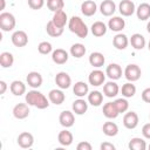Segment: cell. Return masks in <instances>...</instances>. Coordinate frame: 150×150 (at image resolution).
I'll return each mask as SVG.
<instances>
[{
    "instance_id": "cell-1",
    "label": "cell",
    "mask_w": 150,
    "mask_h": 150,
    "mask_svg": "<svg viewBox=\"0 0 150 150\" xmlns=\"http://www.w3.org/2000/svg\"><path fill=\"white\" fill-rule=\"evenodd\" d=\"M26 103L28 105H32V107H35L38 109H46L49 107V100H47V97L40 93L39 90H30L26 94Z\"/></svg>"
},
{
    "instance_id": "cell-2",
    "label": "cell",
    "mask_w": 150,
    "mask_h": 150,
    "mask_svg": "<svg viewBox=\"0 0 150 150\" xmlns=\"http://www.w3.org/2000/svg\"><path fill=\"white\" fill-rule=\"evenodd\" d=\"M68 28L71 33H74L75 35H77L80 39H84L88 35V27L87 25L83 22V20L80 16H71L68 21Z\"/></svg>"
},
{
    "instance_id": "cell-3",
    "label": "cell",
    "mask_w": 150,
    "mask_h": 150,
    "mask_svg": "<svg viewBox=\"0 0 150 150\" xmlns=\"http://www.w3.org/2000/svg\"><path fill=\"white\" fill-rule=\"evenodd\" d=\"M16 21H15V16L12 13L8 12H2L0 14V28L4 32H11L15 28Z\"/></svg>"
},
{
    "instance_id": "cell-4",
    "label": "cell",
    "mask_w": 150,
    "mask_h": 150,
    "mask_svg": "<svg viewBox=\"0 0 150 150\" xmlns=\"http://www.w3.org/2000/svg\"><path fill=\"white\" fill-rule=\"evenodd\" d=\"M141 75H142V70H141V68H139L137 64H135V63L128 64V66L125 67V69H124V76H125V79H127L129 82H135V81L139 80Z\"/></svg>"
},
{
    "instance_id": "cell-5",
    "label": "cell",
    "mask_w": 150,
    "mask_h": 150,
    "mask_svg": "<svg viewBox=\"0 0 150 150\" xmlns=\"http://www.w3.org/2000/svg\"><path fill=\"white\" fill-rule=\"evenodd\" d=\"M88 81L93 87H100L105 81V73H103L101 69H94L93 71H90Z\"/></svg>"
},
{
    "instance_id": "cell-6",
    "label": "cell",
    "mask_w": 150,
    "mask_h": 150,
    "mask_svg": "<svg viewBox=\"0 0 150 150\" xmlns=\"http://www.w3.org/2000/svg\"><path fill=\"white\" fill-rule=\"evenodd\" d=\"M12 43L15 46V47H25L27 43H28V35L26 32L23 30H15L13 34H12Z\"/></svg>"
},
{
    "instance_id": "cell-7",
    "label": "cell",
    "mask_w": 150,
    "mask_h": 150,
    "mask_svg": "<svg viewBox=\"0 0 150 150\" xmlns=\"http://www.w3.org/2000/svg\"><path fill=\"white\" fill-rule=\"evenodd\" d=\"M16 142H18V144H19L20 148H22V149H29L34 144V137H33V135L30 132L23 131V132H21L18 136Z\"/></svg>"
},
{
    "instance_id": "cell-8",
    "label": "cell",
    "mask_w": 150,
    "mask_h": 150,
    "mask_svg": "<svg viewBox=\"0 0 150 150\" xmlns=\"http://www.w3.org/2000/svg\"><path fill=\"white\" fill-rule=\"evenodd\" d=\"M55 83L60 89H68L71 84V77L66 71H60L55 76Z\"/></svg>"
},
{
    "instance_id": "cell-9",
    "label": "cell",
    "mask_w": 150,
    "mask_h": 150,
    "mask_svg": "<svg viewBox=\"0 0 150 150\" xmlns=\"http://www.w3.org/2000/svg\"><path fill=\"white\" fill-rule=\"evenodd\" d=\"M118 11L123 16H131L136 12V7L134 1L131 0H122L118 5Z\"/></svg>"
},
{
    "instance_id": "cell-10",
    "label": "cell",
    "mask_w": 150,
    "mask_h": 150,
    "mask_svg": "<svg viewBox=\"0 0 150 150\" xmlns=\"http://www.w3.org/2000/svg\"><path fill=\"white\" fill-rule=\"evenodd\" d=\"M59 122L62 127L64 128H70L74 125L75 123V116H74V112L69 111V110H63L61 111L60 116H59Z\"/></svg>"
},
{
    "instance_id": "cell-11",
    "label": "cell",
    "mask_w": 150,
    "mask_h": 150,
    "mask_svg": "<svg viewBox=\"0 0 150 150\" xmlns=\"http://www.w3.org/2000/svg\"><path fill=\"white\" fill-rule=\"evenodd\" d=\"M139 118L135 111H129L123 116V125L127 129H135L138 125Z\"/></svg>"
},
{
    "instance_id": "cell-12",
    "label": "cell",
    "mask_w": 150,
    "mask_h": 150,
    "mask_svg": "<svg viewBox=\"0 0 150 150\" xmlns=\"http://www.w3.org/2000/svg\"><path fill=\"white\" fill-rule=\"evenodd\" d=\"M13 116L18 120H25L29 115V108L27 103H18L13 108Z\"/></svg>"
},
{
    "instance_id": "cell-13",
    "label": "cell",
    "mask_w": 150,
    "mask_h": 150,
    "mask_svg": "<svg viewBox=\"0 0 150 150\" xmlns=\"http://www.w3.org/2000/svg\"><path fill=\"white\" fill-rule=\"evenodd\" d=\"M26 81H27V84L30 88L38 89L39 87L42 86V81L43 80H42V76H41L40 73H38V71H30V73H28L27 77H26Z\"/></svg>"
},
{
    "instance_id": "cell-14",
    "label": "cell",
    "mask_w": 150,
    "mask_h": 150,
    "mask_svg": "<svg viewBox=\"0 0 150 150\" xmlns=\"http://www.w3.org/2000/svg\"><path fill=\"white\" fill-rule=\"evenodd\" d=\"M48 100L50 103H53L55 105H60L64 102L66 95L63 94L62 89H52L48 94Z\"/></svg>"
},
{
    "instance_id": "cell-15",
    "label": "cell",
    "mask_w": 150,
    "mask_h": 150,
    "mask_svg": "<svg viewBox=\"0 0 150 150\" xmlns=\"http://www.w3.org/2000/svg\"><path fill=\"white\" fill-rule=\"evenodd\" d=\"M105 75L110 79V80H118L122 77V68L120 64L117 63H110L109 66H107L105 69Z\"/></svg>"
},
{
    "instance_id": "cell-16",
    "label": "cell",
    "mask_w": 150,
    "mask_h": 150,
    "mask_svg": "<svg viewBox=\"0 0 150 150\" xmlns=\"http://www.w3.org/2000/svg\"><path fill=\"white\" fill-rule=\"evenodd\" d=\"M118 91H120V87L114 80L104 83V86H103V94H104V96H107L109 98L116 97Z\"/></svg>"
},
{
    "instance_id": "cell-17",
    "label": "cell",
    "mask_w": 150,
    "mask_h": 150,
    "mask_svg": "<svg viewBox=\"0 0 150 150\" xmlns=\"http://www.w3.org/2000/svg\"><path fill=\"white\" fill-rule=\"evenodd\" d=\"M81 12L84 16H93L97 12V5L93 0H86L81 4Z\"/></svg>"
},
{
    "instance_id": "cell-18",
    "label": "cell",
    "mask_w": 150,
    "mask_h": 150,
    "mask_svg": "<svg viewBox=\"0 0 150 150\" xmlns=\"http://www.w3.org/2000/svg\"><path fill=\"white\" fill-rule=\"evenodd\" d=\"M68 57H69L68 53L62 48H57L52 53V60L56 64H64L68 61Z\"/></svg>"
},
{
    "instance_id": "cell-19",
    "label": "cell",
    "mask_w": 150,
    "mask_h": 150,
    "mask_svg": "<svg viewBox=\"0 0 150 150\" xmlns=\"http://www.w3.org/2000/svg\"><path fill=\"white\" fill-rule=\"evenodd\" d=\"M116 11V5L112 0H103L100 5V12L104 16H111Z\"/></svg>"
},
{
    "instance_id": "cell-20",
    "label": "cell",
    "mask_w": 150,
    "mask_h": 150,
    "mask_svg": "<svg viewBox=\"0 0 150 150\" xmlns=\"http://www.w3.org/2000/svg\"><path fill=\"white\" fill-rule=\"evenodd\" d=\"M112 45H114V47H115L116 49L123 50V49H125V48L128 47V45H129V39H128V36H127L125 34L117 33V34L114 36V39H112Z\"/></svg>"
},
{
    "instance_id": "cell-21",
    "label": "cell",
    "mask_w": 150,
    "mask_h": 150,
    "mask_svg": "<svg viewBox=\"0 0 150 150\" xmlns=\"http://www.w3.org/2000/svg\"><path fill=\"white\" fill-rule=\"evenodd\" d=\"M125 27V21L124 19H122L121 16H112L111 19H109V22H108V28L112 32H121L123 28Z\"/></svg>"
},
{
    "instance_id": "cell-22",
    "label": "cell",
    "mask_w": 150,
    "mask_h": 150,
    "mask_svg": "<svg viewBox=\"0 0 150 150\" xmlns=\"http://www.w3.org/2000/svg\"><path fill=\"white\" fill-rule=\"evenodd\" d=\"M102 111H103V115H104L107 118H109V120L116 118V117L120 115V111L117 110V108H116V105H115L114 102H107V103L103 105Z\"/></svg>"
},
{
    "instance_id": "cell-23",
    "label": "cell",
    "mask_w": 150,
    "mask_h": 150,
    "mask_svg": "<svg viewBox=\"0 0 150 150\" xmlns=\"http://www.w3.org/2000/svg\"><path fill=\"white\" fill-rule=\"evenodd\" d=\"M129 42H130V45L136 49V50H142L144 47H145V38L142 35V34H139V33H135V34H132L131 35V38H130V40H129Z\"/></svg>"
},
{
    "instance_id": "cell-24",
    "label": "cell",
    "mask_w": 150,
    "mask_h": 150,
    "mask_svg": "<svg viewBox=\"0 0 150 150\" xmlns=\"http://www.w3.org/2000/svg\"><path fill=\"white\" fill-rule=\"evenodd\" d=\"M52 21L54 22L55 26L60 27V28H64L67 21H68V18H67V13L61 9V11H57V12H54V15H53V19Z\"/></svg>"
},
{
    "instance_id": "cell-25",
    "label": "cell",
    "mask_w": 150,
    "mask_h": 150,
    "mask_svg": "<svg viewBox=\"0 0 150 150\" xmlns=\"http://www.w3.org/2000/svg\"><path fill=\"white\" fill-rule=\"evenodd\" d=\"M57 141H59V143H60L62 146H69V145L73 143L74 137H73V134H71L69 130L64 129V130H61V131L59 132V135H57Z\"/></svg>"
},
{
    "instance_id": "cell-26",
    "label": "cell",
    "mask_w": 150,
    "mask_h": 150,
    "mask_svg": "<svg viewBox=\"0 0 150 150\" xmlns=\"http://www.w3.org/2000/svg\"><path fill=\"white\" fill-rule=\"evenodd\" d=\"M136 15L141 21H145L150 18V5L148 2H142L136 8Z\"/></svg>"
},
{
    "instance_id": "cell-27",
    "label": "cell",
    "mask_w": 150,
    "mask_h": 150,
    "mask_svg": "<svg viewBox=\"0 0 150 150\" xmlns=\"http://www.w3.org/2000/svg\"><path fill=\"white\" fill-rule=\"evenodd\" d=\"M71 109H73V112H75L76 115H83L88 110V103L82 97H80L73 102Z\"/></svg>"
},
{
    "instance_id": "cell-28",
    "label": "cell",
    "mask_w": 150,
    "mask_h": 150,
    "mask_svg": "<svg viewBox=\"0 0 150 150\" xmlns=\"http://www.w3.org/2000/svg\"><path fill=\"white\" fill-rule=\"evenodd\" d=\"M107 29H108L107 28V25L104 22H102V21H95L91 25V27H90V30H91L93 35L96 36V38L103 36L107 33Z\"/></svg>"
},
{
    "instance_id": "cell-29",
    "label": "cell",
    "mask_w": 150,
    "mask_h": 150,
    "mask_svg": "<svg viewBox=\"0 0 150 150\" xmlns=\"http://www.w3.org/2000/svg\"><path fill=\"white\" fill-rule=\"evenodd\" d=\"M104 62H105V57H104V55H103L102 53H100V52H94V53H91V54L89 55V63H90L93 67H95V68L102 67V66L104 64Z\"/></svg>"
},
{
    "instance_id": "cell-30",
    "label": "cell",
    "mask_w": 150,
    "mask_h": 150,
    "mask_svg": "<svg viewBox=\"0 0 150 150\" xmlns=\"http://www.w3.org/2000/svg\"><path fill=\"white\" fill-rule=\"evenodd\" d=\"M73 93L77 96V97H84L86 95L89 94V87L86 82L83 81H79L74 84L73 87Z\"/></svg>"
},
{
    "instance_id": "cell-31",
    "label": "cell",
    "mask_w": 150,
    "mask_h": 150,
    "mask_svg": "<svg viewBox=\"0 0 150 150\" xmlns=\"http://www.w3.org/2000/svg\"><path fill=\"white\" fill-rule=\"evenodd\" d=\"M9 89L12 91V94L14 96H21L26 93V84L22 82V81H19V80H15L11 83L9 86Z\"/></svg>"
},
{
    "instance_id": "cell-32",
    "label": "cell",
    "mask_w": 150,
    "mask_h": 150,
    "mask_svg": "<svg viewBox=\"0 0 150 150\" xmlns=\"http://www.w3.org/2000/svg\"><path fill=\"white\" fill-rule=\"evenodd\" d=\"M88 102L93 107H100L103 102V94L98 90H93L88 94Z\"/></svg>"
},
{
    "instance_id": "cell-33",
    "label": "cell",
    "mask_w": 150,
    "mask_h": 150,
    "mask_svg": "<svg viewBox=\"0 0 150 150\" xmlns=\"http://www.w3.org/2000/svg\"><path fill=\"white\" fill-rule=\"evenodd\" d=\"M102 131H103V134H104L105 136H108V137H114V136H116V135L118 134V127H117L116 123L108 121V122H105V123L103 124Z\"/></svg>"
},
{
    "instance_id": "cell-34",
    "label": "cell",
    "mask_w": 150,
    "mask_h": 150,
    "mask_svg": "<svg viewBox=\"0 0 150 150\" xmlns=\"http://www.w3.org/2000/svg\"><path fill=\"white\" fill-rule=\"evenodd\" d=\"M46 32H47V34H48L49 36H52V38H59V36L62 35L63 28H60V27L55 26L54 22L50 20V21H48L47 25H46Z\"/></svg>"
},
{
    "instance_id": "cell-35",
    "label": "cell",
    "mask_w": 150,
    "mask_h": 150,
    "mask_svg": "<svg viewBox=\"0 0 150 150\" xmlns=\"http://www.w3.org/2000/svg\"><path fill=\"white\" fill-rule=\"evenodd\" d=\"M14 63V56L9 52H2L0 54V64L2 68H9Z\"/></svg>"
},
{
    "instance_id": "cell-36",
    "label": "cell",
    "mask_w": 150,
    "mask_h": 150,
    "mask_svg": "<svg viewBox=\"0 0 150 150\" xmlns=\"http://www.w3.org/2000/svg\"><path fill=\"white\" fill-rule=\"evenodd\" d=\"M128 146H129L130 150H145L146 149V143L141 137H134V138L130 139Z\"/></svg>"
},
{
    "instance_id": "cell-37",
    "label": "cell",
    "mask_w": 150,
    "mask_h": 150,
    "mask_svg": "<svg viewBox=\"0 0 150 150\" xmlns=\"http://www.w3.org/2000/svg\"><path fill=\"white\" fill-rule=\"evenodd\" d=\"M69 52H70L71 56L76 57V59H81L82 56H84L87 49H86L84 45H82V43H74V45L70 47V50H69Z\"/></svg>"
},
{
    "instance_id": "cell-38",
    "label": "cell",
    "mask_w": 150,
    "mask_h": 150,
    "mask_svg": "<svg viewBox=\"0 0 150 150\" xmlns=\"http://www.w3.org/2000/svg\"><path fill=\"white\" fill-rule=\"evenodd\" d=\"M121 93H122V96L125 98L132 97L136 94V87H135V84H132V82H127L122 86Z\"/></svg>"
},
{
    "instance_id": "cell-39",
    "label": "cell",
    "mask_w": 150,
    "mask_h": 150,
    "mask_svg": "<svg viewBox=\"0 0 150 150\" xmlns=\"http://www.w3.org/2000/svg\"><path fill=\"white\" fill-rule=\"evenodd\" d=\"M47 7L52 12H57L63 9L64 1L63 0H47Z\"/></svg>"
},
{
    "instance_id": "cell-40",
    "label": "cell",
    "mask_w": 150,
    "mask_h": 150,
    "mask_svg": "<svg viewBox=\"0 0 150 150\" xmlns=\"http://www.w3.org/2000/svg\"><path fill=\"white\" fill-rule=\"evenodd\" d=\"M114 103H115L117 110L120 111V114L125 112V111L129 109V102H128L125 98H117V100L114 101Z\"/></svg>"
},
{
    "instance_id": "cell-41",
    "label": "cell",
    "mask_w": 150,
    "mask_h": 150,
    "mask_svg": "<svg viewBox=\"0 0 150 150\" xmlns=\"http://www.w3.org/2000/svg\"><path fill=\"white\" fill-rule=\"evenodd\" d=\"M38 50H39L40 54H42V55H47V54H49V53L53 50L52 43L48 42V41H42V42L39 43V46H38Z\"/></svg>"
},
{
    "instance_id": "cell-42",
    "label": "cell",
    "mask_w": 150,
    "mask_h": 150,
    "mask_svg": "<svg viewBox=\"0 0 150 150\" xmlns=\"http://www.w3.org/2000/svg\"><path fill=\"white\" fill-rule=\"evenodd\" d=\"M45 5V0H28V6L32 8V9H41Z\"/></svg>"
},
{
    "instance_id": "cell-43",
    "label": "cell",
    "mask_w": 150,
    "mask_h": 150,
    "mask_svg": "<svg viewBox=\"0 0 150 150\" xmlns=\"http://www.w3.org/2000/svg\"><path fill=\"white\" fill-rule=\"evenodd\" d=\"M77 150H91V144L87 141H82L76 145Z\"/></svg>"
},
{
    "instance_id": "cell-44",
    "label": "cell",
    "mask_w": 150,
    "mask_h": 150,
    "mask_svg": "<svg viewBox=\"0 0 150 150\" xmlns=\"http://www.w3.org/2000/svg\"><path fill=\"white\" fill-rule=\"evenodd\" d=\"M141 97H142V100H143L145 103H150V87H149V88H145V89L142 91Z\"/></svg>"
},
{
    "instance_id": "cell-45",
    "label": "cell",
    "mask_w": 150,
    "mask_h": 150,
    "mask_svg": "<svg viewBox=\"0 0 150 150\" xmlns=\"http://www.w3.org/2000/svg\"><path fill=\"white\" fill-rule=\"evenodd\" d=\"M142 135L146 139H150V123H146V124L143 125V128H142Z\"/></svg>"
},
{
    "instance_id": "cell-46",
    "label": "cell",
    "mask_w": 150,
    "mask_h": 150,
    "mask_svg": "<svg viewBox=\"0 0 150 150\" xmlns=\"http://www.w3.org/2000/svg\"><path fill=\"white\" fill-rule=\"evenodd\" d=\"M100 148H101V150H115V145L109 142H103Z\"/></svg>"
},
{
    "instance_id": "cell-47",
    "label": "cell",
    "mask_w": 150,
    "mask_h": 150,
    "mask_svg": "<svg viewBox=\"0 0 150 150\" xmlns=\"http://www.w3.org/2000/svg\"><path fill=\"white\" fill-rule=\"evenodd\" d=\"M6 89H7V83L1 80V81H0V94H5Z\"/></svg>"
},
{
    "instance_id": "cell-48",
    "label": "cell",
    "mask_w": 150,
    "mask_h": 150,
    "mask_svg": "<svg viewBox=\"0 0 150 150\" xmlns=\"http://www.w3.org/2000/svg\"><path fill=\"white\" fill-rule=\"evenodd\" d=\"M0 1H1V9H5V5H6L5 0H0Z\"/></svg>"
},
{
    "instance_id": "cell-49",
    "label": "cell",
    "mask_w": 150,
    "mask_h": 150,
    "mask_svg": "<svg viewBox=\"0 0 150 150\" xmlns=\"http://www.w3.org/2000/svg\"><path fill=\"white\" fill-rule=\"evenodd\" d=\"M146 30H148V33L150 34V21L146 23Z\"/></svg>"
},
{
    "instance_id": "cell-50",
    "label": "cell",
    "mask_w": 150,
    "mask_h": 150,
    "mask_svg": "<svg viewBox=\"0 0 150 150\" xmlns=\"http://www.w3.org/2000/svg\"><path fill=\"white\" fill-rule=\"evenodd\" d=\"M148 49L150 50V41H149V43H148Z\"/></svg>"
},
{
    "instance_id": "cell-51",
    "label": "cell",
    "mask_w": 150,
    "mask_h": 150,
    "mask_svg": "<svg viewBox=\"0 0 150 150\" xmlns=\"http://www.w3.org/2000/svg\"><path fill=\"white\" fill-rule=\"evenodd\" d=\"M148 148H149V150H150V144H149V146H148Z\"/></svg>"
},
{
    "instance_id": "cell-52",
    "label": "cell",
    "mask_w": 150,
    "mask_h": 150,
    "mask_svg": "<svg viewBox=\"0 0 150 150\" xmlns=\"http://www.w3.org/2000/svg\"><path fill=\"white\" fill-rule=\"evenodd\" d=\"M149 118H150V114H149Z\"/></svg>"
}]
</instances>
